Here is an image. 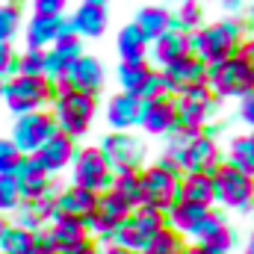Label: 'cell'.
<instances>
[{
  "instance_id": "35",
  "label": "cell",
  "mask_w": 254,
  "mask_h": 254,
  "mask_svg": "<svg viewBox=\"0 0 254 254\" xmlns=\"http://www.w3.org/2000/svg\"><path fill=\"white\" fill-rule=\"evenodd\" d=\"M110 190H116L122 198H127L130 207H139V204H142V201H139V172H133V169H127V172H116Z\"/></svg>"
},
{
  "instance_id": "15",
  "label": "cell",
  "mask_w": 254,
  "mask_h": 254,
  "mask_svg": "<svg viewBox=\"0 0 254 254\" xmlns=\"http://www.w3.org/2000/svg\"><path fill=\"white\" fill-rule=\"evenodd\" d=\"M80 54H83V39L74 36L71 30L63 33L51 48H45V77H48V80L63 77Z\"/></svg>"
},
{
  "instance_id": "32",
  "label": "cell",
  "mask_w": 254,
  "mask_h": 254,
  "mask_svg": "<svg viewBox=\"0 0 254 254\" xmlns=\"http://www.w3.org/2000/svg\"><path fill=\"white\" fill-rule=\"evenodd\" d=\"M187 252V243H184V234H178V231H172L169 225L142 249L139 254H184Z\"/></svg>"
},
{
  "instance_id": "51",
  "label": "cell",
  "mask_w": 254,
  "mask_h": 254,
  "mask_svg": "<svg viewBox=\"0 0 254 254\" xmlns=\"http://www.w3.org/2000/svg\"><path fill=\"white\" fill-rule=\"evenodd\" d=\"M83 3H98V6H107V0H83Z\"/></svg>"
},
{
  "instance_id": "23",
  "label": "cell",
  "mask_w": 254,
  "mask_h": 254,
  "mask_svg": "<svg viewBox=\"0 0 254 254\" xmlns=\"http://www.w3.org/2000/svg\"><path fill=\"white\" fill-rule=\"evenodd\" d=\"M148 48H151V60H154V63L157 65H169L172 60L190 54V33L172 27V30H166L163 36H157Z\"/></svg>"
},
{
  "instance_id": "56",
  "label": "cell",
  "mask_w": 254,
  "mask_h": 254,
  "mask_svg": "<svg viewBox=\"0 0 254 254\" xmlns=\"http://www.w3.org/2000/svg\"><path fill=\"white\" fill-rule=\"evenodd\" d=\"M252 136H254V133H252Z\"/></svg>"
},
{
  "instance_id": "57",
  "label": "cell",
  "mask_w": 254,
  "mask_h": 254,
  "mask_svg": "<svg viewBox=\"0 0 254 254\" xmlns=\"http://www.w3.org/2000/svg\"><path fill=\"white\" fill-rule=\"evenodd\" d=\"M0 254H3V252H0Z\"/></svg>"
},
{
  "instance_id": "7",
  "label": "cell",
  "mask_w": 254,
  "mask_h": 254,
  "mask_svg": "<svg viewBox=\"0 0 254 254\" xmlns=\"http://www.w3.org/2000/svg\"><path fill=\"white\" fill-rule=\"evenodd\" d=\"M181 198V175L163 169L160 163L151 169H139V201L154 210H169Z\"/></svg>"
},
{
  "instance_id": "31",
  "label": "cell",
  "mask_w": 254,
  "mask_h": 254,
  "mask_svg": "<svg viewBox=\"0 0 254 254\" xmlns=\"http://www.w3.org/2000/svg\"><path fill=\"white\" fill-rule=\"evenodd\" d=\"M228 163L254 175V136H234L228 145Z\"/></svg>"
},
{
  "instance_id": "45",
  "label": "cell",
  "mask_w": 254,
  "mask_h": 254,
  "mask_svg": "<svg viewBox=\"0 0 254 254\" xmlns=\"http://www.w3.org/2000/svg\"><path fill=\"white\" fill-rule=\"evenodd\" d=\"M63 254H101V249L92 243V240H86V243H80V246H74V249H68Z\"/></svg>"
},
{
  "instance_id": "25",
  "label": "cell",
  "mask_w": 254,
  "mask_h": 254,
  "mask_svg": "<svg viewBox=\"0 0 254 254\" xmlns=\"http://www.w3.org/2000/svg\"><path fill=\"white\" fill-rule=\"evenodd\" d=\"M198 243L204 249H210L213 254H231V249H234V231L225 225V219L219 213H210V219L198 231Z\"/></svg>"
},
{
  "instance_id": "48",
  "label": "cell",
  "mask_w": 254,
  "mask_h": 254,
  "mask_svg": "<svg viewBox=\"0 0 254 254\" xmlns=\"http://www.w3.org/2000/svg\"><path fill=\"white\" fill-rule=\"evenodd\" d=\"M184 254H213L210 249H204V246H187V252Z\"/></svg>"
},
{
  "instance_id": "24",
  "label": "cell",
  "mask_w": 254,
  "mask_h": 254,
  "mask_svg": "<svg viewBox=\"0 0 254 254\" xmlns=\"http://www.w3.org/2000/svg\"><path fill=\"white\" fill-rule=\"evenodd\" d=\"M139 116H142V101L136 95L122 92V95L110 98V104H107V122H110V127H116V130L139 127Z\"/></svg>"
},
{
  "instance_id": "49",
  "label": "cell",
  "mask_w": 254,
  "mask_h": 254,
  "mask_svg": "<svg viewBox=\"0 0 254 254\" xmlns=\"http://www.w3.org/2000/svg\"><path fill=\"white\" fill-rule=\"evenodd\" d=\"M249 27H252V33H254V3H252V9H249Z\"/></svg>"
},
{
  "instance_id": "50",
  "label": "cell",
  "mask_w": 254,
  "mask_h": 254,
  "mask_svg": "<svg viewBox=\"0 0 254 254\" xmlns=\"http://www.w3.org/2000/svg\"><path fill=\"white\" fill-rule=\"evenodd\" d=\"M246 254H254V231H252V237H249V249H246Z\"/></svg>"
},
{
  "instance_id": "21",
  "label": "cell",
  "mask_w": 254,
  "mask_h": 254,
  "mask_svg": "<svg viewBox=\"0 0 254 254\" xmlns=\"http://www.w3.org/2000/svg\"><path fill=\"white\" fill-rule=\"evenodd\" d=\"M71 33L80 36V39H98L107 24H110V15H107V6H98V3H80L71 15Z\"/></svg>"
},
{
  "instance_id": "30",
  "label": "cell",
  "mask_w": 254,
  "mask_h": 254,
  "mask_svg": "<svg viewBox=\"0 0 254 254\" xmlns=\"http://www.w3.org/2000/svg\"><path fill=\"white\" fill-rule=\"evenodd\" d=\"M36 231H27L21 225H6L0 234V252L3 254H36Z\"/></svg>"
},
{
  "instance_id": "11",
  "label": "cell",
  "mask_w": 254,
  "mask_h": 254,
  "mask_svg": "<svg viewBox=\"0 0 254 254\" xmlns=\"http://www.w3.org/2000/svg\"><path fill=\"white\" fill-rule=\"evenodd\" d=\"M101 154L107 157V163L113 166V172H127V169L139 172V166H142V160H145V145H142V139H136L133 133L116 130V133H110V136L104 139Z\"/></svg>"
},
{
  "instance_id": "16",
  "label": "cell",
  "mask_w": 254,
  "mask_h": 254,
  "mask_svg": "<svg viewBox=\"0 0 254 254\" xmlns=\"http://www.w3.org/2000/svg\"><path fill=\"white\" fill-rule=\"evenodd\" d=\"M63 77L71 83V89L86 92V95H98V89H101V86H104V80H107V68L101 65V60L80 54Z\"/></svg>"
},
{
  "instance_id": "37",
  "label": "cell",
  "mask_w": 254,
  "mask_h": 254,
  "mask_svg": "<svg viewBox=\"0 0 254 254\" xmlns=\"http://www.w3.org/2000/svg\"><path fill=\"white\" fill-rule=\"evenodd\" d=\"M18 74L42 77V74H45V51H39V48H27V51L18 57Z\"/></svg>"
},
{
  "instance_id": "34",
  "label": "cell",
  "mask_w": 254,
  "mask_h": 254,
  "mask_svg": "<svg viewBox=\"0 0 254 254\" xmlns=\"http://www.w3.org/2000/svg\"><path fill=\"white\" fill-rule=\"evenodd\" d=\"M148 74H151V65L148 63H122L119 65V80H122V89H125L127 95H136Z\"/></svg>"
},
{
  "instance_id": "17",
  "label": "cell",
  "mask_w": 254,
  "mask_h": 254,
  "mask_svg": "<svg viewBox=\"0 0 254 254\" xmlns=\"http://www.w3.org/2000/svg\"><path fill=\"white\" fill-rule=\"evenodd\" d=\"M12 178H15V187H18V192H21V204H24V201H33V198H42V195H48V192H54V187H51V175L42 172V169L36 166L33 157H21V163L15 166Z\"/></svg>"
},
{
  "instance_id": "43",
  "label": "cell",
  "mask_w": 254,
  "mask_h": 254,
  "mask_svg": "<svg viewBox=\"0 0 254 254\" xmlns=\"http://www.w3.org/2000/svg\"><path fill=\"white\" fill-rule=\"evenodd\" d=\"M240 119L249 127H254V86L240 95Z\"/></svg>"
},
{
  "instance_id": "55",
  "label": "cell",
  "mask_w": 254,
  "mask_h": 254,
  "mask_svg": "<svg viewBox=\"0 0 254 254\" xmlns=\"http://www.w3.org/2000/svg\"><path fill=\"white\" fill-rule=\"evenodd\" d=\"M12 3H18V0H12Z\"/></svg>"
},
{
  "instance_id": "28",
  "label": "cell",
  "mask_w": 254,
  "mask_h": 254,
  "mask_svg": "<svg viewBox=\"0 0 254 254\" xmlns=\"http://www.w3.org/2000/svg\"><path fill=\"white\" fill-rule=\"evenodd\" d=\"M57 216V192H48L42 198L24 201V213H21V228L27 231H39L45 222H51Z\"/></svg>"
},
{
  "instance_id": "46",
  "label": "cell",
  "mask_w": 254,
  "mask_h": 254,
  "mask_svg": "<svg viewBox=\"0 0 254 254\" xmlns=\"http://www.w3.org/2000/svg\"><path fill=\"white\" fill-rule=\"evenodd\" d=\"M104 254H139V252H130V249H125V246H116V243H113V246L104 249Z\"/></svg>"
},
{
  "instance_id": "19",
  "label": "cell",
  "mask_w": 254,
  "mask_h": 254,
  "mask_svg": "<svg viewBox=\"0 0 254 254\" xmlns=\"http://www.w3.org/2000/svg\"><path fill=\"white\" fill-rule=\"evenodd\" d=\"M68 30H71V24L65 21L63 15H36L33 12V18L27 21V33H24L27 36V48L45 51Z\"/></svg>"
},
{
  "instance_id": "22",
  "label": "cell",
  "mask_w": 254,
  "mask_h": 254,
  "mask_svg": "<svg viewBox=\"0 0 254 254\" xmlns=\"http://www.w3.org/2000/svg\"><path fill=\"white\" fill-rule=\"evenodd\" d=\"M98 195L101 192L83 190V187H68L57 195V213L65 216H77V219H89L95 210H98Z\"/></svg>"
},
{
  "instance_id": "39",
  "label": "cell",
  "mask_w": 254,
  "mask_h": 254,
  "mask_svg": "<svg viewBox=\"0 0 254 254\" xmlns=\"http://www.w3.org/2000/svg\"><path fill=\"white\" fill-rule=\"evenodd\" d=\"M160 95H169V89H166V80H163V74L151 68V74H148V77H145V83L139 86L136 98H139V101H154V98H160Z\"/></svg>"
},
{
  "instance_id": "33",
  "label": "cell",
  "mask_w": 254,
  "mask_h": 254,
  "mask_svg": "<svg viewBox=\"0 0 254 254\" xmlns=\"http://www.w3.org/2000/svg\"><path fill=\"white\" fill-rule=\"evenodd\" d=\"M201 21H204V9H201L198 0H184V3L175 9V15H172V27H175V30H184V33L198 30Z\"/></svg>"
},
{
  "instance_id": "42",
  "label": "cell",
  "mask_w": 254,
  "mask_h": 254,
  "mask_svg": "<svg viewBox=\"0 0 254 254\" xmlns=\"http://www.w3.org/2000/svg\"><path fill=\"white\" fill-rule=\"evenodd\" d=\"M68 0H33V12L36 15H63Z\"/></svg>"
},
{
  "instance_id": "47",
  "label": "cell",
  "mask_w": 254,
  "mask_h": 254,
  "mask_svg": "<svg viewBox=\"0 0 254 254\" xmlns=\"http://www.w3.org/2000/svg\"><path fill=\"white\" fill-rule=\"evenodd\" d=\"M243 6V0H222V9H231V12H237Z\"/></svg>"
},
{
  "instance_id": "40",
  "label": "cell",
  "mask_w": 254,
  "mask_h": 254,
  "mask_svg": "<svg viewBox=\"0 0 254 254\" xmlns=\"http://www.w3.org/2000/svg\"><path fill=\"white\" fill-rule=\"evenodd\" d=\"M21 157H24V154L15 148L12 139H0V175H12L15 166L21 163Z\"/></svg>"
},
{
  "instance_id": "38",
  "label": "cell",
  "mask_w": 254,
  "mask_h": 254,
  "mask_svg": "<svg viewBox=\"0 0 254 254\" xmlns=\"http://www.w3.org/2000/svg\"><path fill=\"white\" fill-rule=\"evenodd\" d=\"M18 207H21V192L15 187V178L12 175H0V213L18 210Z\"/></svg>"
},
{
  "instance_id": "53",
  "label": "cell",
  "mask_w": 254,
  "mask_h": 254,
  "mask_svg": "<svg viewBox=\"0 0 254 254\" xmlns=\"http://www.w3.org/2000/svg\"><path fill=\"white\" fill-rule=\"evenodd\" d=\"M0 98H3V80H0Z\"/></svg>"
},
{
  "instance_id": "3",
  "label": "cell",
  "mask_w": 254,
  "mask_h": 254,
  "mask_svg": "<svg viewBox=\"0 0 254 254\" xmlns=\"http://www.w3.org/2000/svg\"><path fill=\"white\" fill-rule=\"evenodd\" d=\"M3 101L12 113L24 116V113H36L45 104L54 101V86L51 80L42 77H30V74H12L3 83Z\"/></svg>"
},
{
  "instance_id": "44",
  "label": "cell",
  "mask_w": 254,
  "mask_h": 254,
  "mask_svg": "<svg viewBox=\"0 0 254 254\" xmlns=\"http://www.w3.org/2000/svg\"><path fill=\"white\" fill-rule=\"evenodd\" d=\"M237 54H240V57H243L246 63L252 65V71H254V36H252V39H243V42H240Z\"/></svg>"
},
{
  "instance_id": "52",
  "label": "cell",
  "mask_w": 254,
  "mask_h": 254,
  "mask_svg": "<svg viewBox=\"0 0 254 254\" xmlns=\"http://www.w3.org/2000/svg\"><path fill=\"white\" fill-rule=\"evenodd\" d=\"M3 228H6V222H3V216H0V234H3Z\"/></svg>"
},
{
  "instance_id": "18",
  "label": "cell",
  "mask_w": 254,
  "mask_h": 254,
  "mask_svg": "<svg viewBox=\"0 0 254 254\" xmlns=\"http://www.w3.org/2000/svg\"><path fill=\"white\" fill-rule=\"evenodd\" d=\"M210 213H213V210L204 207V204L178 198V201L166 210V225H169L172 231H178V234H195V237H198V231L204 228V222L210 219Z\"/></svg>"
},
{
  "instance_id": "8",
  "label": "cell",
  "mask_w": 254,
  "mask_h": 254,
  "mask_svg": "<svg viewBox=\"0 0 254 254\" xmlns=\"http://www.w3.org/2000/svg\"><path fill=\"white\" fill-rule=\"evenodd\" d=\"M71 172H74V187L92 192H104L113 184V166L107 163V157L101 154V148H80L71 160Z\"/></svg>"
},
{
  "instance_id": "27",
  "label": "cell",
  "mask_w": 254,
  "mask_h": 254,
  "mask_svg": "<svg viewBox=\"0 0 254 254\" xmlns=\"http://www.w3.org/2000/svg\"><path fill=\"white\" fill-rule=\"evenodd\" d=\"M181 198L195 201L204 207H213L216 190H213V178L210 172H187V178H181Z\"/></svg>"
},
{
  "instance_id": "9",
  "label": "cell",
  "mask_w": 254,
  "mask_h": 254,
  "mask_svg": "<svg viewBox=\"0 0 254 254\" xmlns=\"http://www.w3.org/2000/svg\"><path fill=\"white\" fill-rule=\"evenodd\" d=\"M216 95L210 92L207 83H198L187 92L175 95V107H178V125L181 127H195V130H204L210 116L216 113Z\"/></svg>"
},
{
  "instance_id": "2",
  "label": "cell",
  "mask_w": 254,
  "mask_h": 254,
  "mask_svg": "<svg viewBox=\"0 0 254 254\" xmlns=\"http://www.w3.org/2000/svg\"><path fill=\"white\" fill-rule=\"evenodd\" d=\"M95 113H98V101L95 95H86V92H63V95H54V122L57 130L68 133L71 139L89 133V127L95 122Z\"/></svg>"
},
{
  "instance_id": "54",
  "label": "cell",
  "mask_w": 254,
  "mask_h": 254,
  "mask_svg": "<svg viewBox=\"0 0 254 254\" xmlns=\"http://www.w3.org/2000/svg\"><path fill=\"white\" fill-rule=\"evenodd\" d=\"M54 254H63V252H54Z\"/></svg>"
},
{
  "instance_id": "10",
  "label": "cell",
  "mask_w": 254,
  "mask_h": 254,
  "mask_svg": "<svg viewBox=\"0 0 254 254\" xmlns=\"http://www.w3.org/2000/svg\"><path fill=\"white\" fill-rule=\"evenodd\" d=\"M51 133H57V122H54V116L45 113V110H36V113H24V116H18L15 130H12V142H15V148H18L24 157H30V154L39 151V145H42Z\"/></svg>"
},
{
  "instance_id": "20",
  "label": "cell",
  "mask_w": 254,
  "mask_h": 254,
  "mask_svg": "<svg viewBox=\"0 0 254 254\" xmlns=\"http://www.w3.org/2000/svg\"><path fill=\"white\" fill-rule=\"evenodd\" d=\"M48 225H51L48 240L54 243L57 252H68V249H74V246H80V243L89 240V225H86L83 219H77V216L57 213Z\"/></svg>"
},
{
  "instance_id": "13",
  "label": "cell",
  "mask_w": 254,
  "mask_h": 254,
  "mask_svg": "<svg viewBox=\"0 0 254 254\" xmlns=\"http://www.w3.org/2000/svg\"><path fill=\"white\" fill-rule=\"evenodd\" d=\"M74 154H77L74 139H71L68 133H63V130H57V133H51V136L39 145V151L30 154V157L36 160V166H39L42 172L57 175V172H63L65 166H71Z\"/></svg>"
},
{
  "instance_id": "12",
  "label": "cell",
  "mask_w": 254,
  "mask_h": 254,
  "mask_svg": "<svg viewBox=\"0 0 254 254\" xmlns=\"http://www.w3.org/2000/svg\"><path fill=\"white\" fill-rule=\"evenodd\" d=\"M163 80H166V89L169 95H181L198 83H207V65L201 63L195 54H184L178 60H172L169 65H163Z\"/></svg>"
},
{
  "instance_id": "1",
  "label": "cell",
  "mask_w": 254,
  "mask_h": 254,
  "mask_svg": "<svg viewBox=\"0 0 254 254\" xmlns=\"http://www.w3.org/2000/svg\"><path fill=\"white\" fill-rule=\"evenodd\" d=\"M243 42V27L231 18L225 21H216V24H207V27H198L190 33V54H195L204 65H213L219 60H228L237 54Z\"/></svg>"
},
{
  "instance_id": "26",
  "label": "cell",
  "mask_w": 254,
  "mask_h": 254,
  "mask_svg": "<svg viewBox=\"0 0 254 254\" xmlns=\"http://www.w3.org/2000/svg\"><path fill=\"white\" fill-rule=\"evenodd\" d=\"M148 45H151V42L145 39V33H142L136 24L122 27L119 42H116L122 63H148Z\"/></svg>"
},
{
  "instance_id": "29",
  "label": "cell",
  "mask_w": 254,
  "mask_h": 254,
  "mask_svg": "<svg viewBox=\"0 0 254 254\" xmlns=\"http://www.w3.org/2000/svg\"><path fill=\"white\" fill-rule=\"evenodd\" d=\"M133 24L145 33L148 42H154L157 36H163L166 30H172V12L166 6H142Z\"/></svg>"
},
{
  "instance_id": "41",
  "label": "cell",
  "mask_w": 254,
  "mask_h": 254,
  "mask_svg": "<svg viewBox=\"0 0 254 254\" xmlns=\"http://www.w3.org/2000/svg\"><path fill=\"white\" fill-rule=\"evenodd\" d=\"M18 74V54L12 51V42H0V80Z\"/></svg>"
},
{
  "instance_id": "5",
  "label": "cell",
  "mask_w": 254,
  "mask_h": 254,
  "mask_svg": "<svg viewBox=\"0 0 254 254\" xmlns=\"http://www.w3.org/2000/svg\"><path fill=\"white\" fill-rule=\"evenodd\" d=\"M210 178H213L216 201H222L225 207L249 210L254 204V175H246L243 169H237L231 163H216Z\"/></svg>"
},
{
  "instance_id": "36",
  "label": "cell",
  "mask_w": 254,
  "mask_h": 254,
  "mask_svg": "<svg viewBox=\"0 0 254 254\" xmlns=\"http://www.w3.org/2000/svg\"><path fill=\"white\" fill-rule=\"evenodd\" d=\"M21 27V6L18 3H0V42H12Z\"/></svg>"
},
{
  "instance_id": "6",
  "label": "cell",
  "mask_w": 254,
  "mask_h": 254,
  "mask_svg": "<svg viewBox=\"0 0 254 254\" xmlns=\"http://www.w3.org/2000/svg\"><path fill=\"white\" fill-rule=\"evenodd\" d=\"M207 86L216 98H240L254 86V71L240 54L207 65Z\"/></svg>"
},
{
  "instance_id": "4",
  "label": "cell",
  "mask_w": 254,
  "mask_h": 254,
  "mask_svg": "<svg viewBox=\"0 0 254 254\" xmlns=\"http://www.w3.org/2000/svg\"><path fill=\"white\" fill-rule=\"evenodd\" d=\"M163 228H166V213L139 204V207H133L127 213V219L116 228L113 240H116V246H125L130 252H142Z\"/></svg>"
},
{
  "instance_id": "14",
  "label": "cell",
  "mask_w": 254,
  "mask_h": 254,
  "mask_svg": "<svg viewBox=\"0 0 254 254\" xmlns=\"http://www.w3.org/2000/svg\"><path fill=\"white\" fill-rule=\"evenodd\" d=\"M139 127L151 136H169L178 127V107H175V95H160L154 101H142V116Z\"/></svg>"
}]
</instances>
